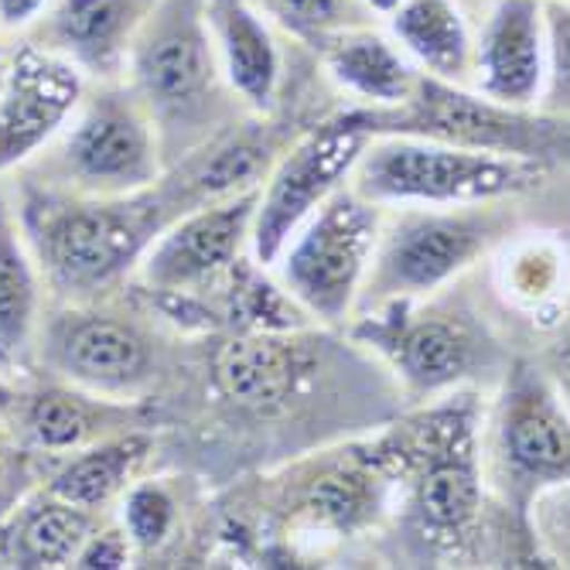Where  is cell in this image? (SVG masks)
I'll use <instances>...</instances> for the list:
<instances>
[{
    "label": "cell",
    "mask_w": 570,
    "mask_h": 570,
    "mask_svg": "<svg viewBox=\"0 0 570 570\" xmlns=\"http://www.w3.org/2000/svg\"><path fill=\"white\" fill-rule=\"evenodd\" d=\"M171 223L165 191L130 195H35L24 226L38 261L62 294H92L120 281Z\"/></svg>",
    "instance_id": "1"
},
{
    "label": "cell",
    "mask_w": 570,
    "mask_h": 570,
    "mask_svg": "<svg viewBox=\"0 0 570 570\" xmlns=\"http://www.w3.org/2000/svg\"><path fill=\"white\" fill-rule=\"evenodd\" d=\"M373 458L383 472L410 479L406 527L424 550L461 553L479 533L482 520V475L475 458V406L444 403L400 438L383 441Z\"/></svg>",
    "instance_id": "2"
},
{
    "label": "cell",
    "mask_w": 570,
    "mask_h": 570,
    "mask_svg": "<svg viewBox=\"0 0 570 570\" xmlns=\"http://www.w3.org/2000/svg\"><path fill=\"white\" fill-rule=\"evenodd\" d=\"M345 127H355L366 137H421L434 144L509 154L540 165L567 161V124L550 117L523 114L495 99L461 92L438 79H417L410 96L396 107L352 110L335 117Z\"/></svg>",
    "instance_id": "3"
},
{
    "label": "cell",
    "mask_w": 570,
    "mask_h": 570,
    "mask_svg": "<svg viewBox=\"0 0 570 570\" xmlns=\"http://www.w3.org/2000/svg\"><path fill=\"white\" fill-rule=\"evenodd\" d=\"M547 165L509 154L469 150L421 137H383L366 144L352 165V191L373 205H472L527 195L543 185Z\"/></svg>",
    "instance_id": "4"
},
{
    "label": "cell",
    "mask_w": 570,
    "mask_h": 570,
    "mask_svg": "<svg viewBox=\"0 0 570 570\" xmlns=\"http://www.w3.org/2000/svg\"><path fill=\"white\" fill-rule=\"evenodd\" d=\"M284 246L287 294L328 325L345 322L380 236V213L352 188H335Z\"/></svg>",
    "instance_id": "5"
},
{
    "label": "cell",
    "mask_w": 570,
    "mask_h": 570,
    "mask_svg": "<svg viewBox=\"0 0 570 570\" xmlns=\"http://www.w3.org/2000/svg\"><path fill=\"white\" fill-rule=\"evenodd\" d=\"M352 338L376 348L413 396H434L475 376L492 358V342L469 315L417 307L413 297H386L362 315Z\"/></svg>",
    "instance_id": "6"
},
{
    "label": "cell",
    "mask_w": 570,
    "mask_h": 570,
    "mask_svg": "<svg viewBox=\"0 0 570 570\" xmlns=\"http://www.w3.org/2000/svg\"><path fill=\"white\" fill-rule=\"evenodd\" d=\"M482 205L489 202H472L451 213H406L376 253L370 294L376 301L431 294L472 267L505 233V216Z\"/></svg>",
    "instance_id": "7"
},
{
    "label": "cell",
    "mask_w": 570,
    "mask_h": 570,
    "mask_svg": "<svg viewBox=\"0 0 570 570\" xmlns=\"http://www.w3.org/2000/svg\"><path fill=\"white\" fill-rule=\"evenodd\" d=\"M366 144L370 137L362 130L328 120L315 134H307L291 154H284L281 165L271 171L267 191H261V198H256L249 229L256 264L267 267L281 261L284 246L301 229V223L335 188H342Z\"/></svg>",
    "instance_id": "8"
},
{
    "label": "cell",
    "mask_w": 570,
    "mask_h": 570,
    "mask_svg": "<svg viewBox=\"0 0 570 570\" xmlns=\"http://www.w3.org/2000/svg\"><path fill=\"white\" fill-rule=\"evenodd\" d=\"M315 338L291 332H233L209 355V380L226 406L253 421H277L311 393Z\"/></svg>",
    "instance_id": "9"
},
{
    "label": "cell",
    "mask_w": 570,
    "mask_h": 570,
    "mask_svg": "<svg viewBox=\"0 0 570 570\" xmlns=\"http://www.w3.org/2000/svg\"><path fill=\"white\" fill-rule=\"evenodd\" d=\"M499 458L505 469V485L520 509L530 505L550 485L570 475V431L567 413L553 386L527 362L512 366L502 403H499Z\"/></svg>",
    "instance_id": "10"
},
{
    "label": "cell",
    "mask_w": 570,
    "mask_h": 570,
    "mask_svg": "<svg viewBox=\"0 0 570 570\" xmlns=\"http://www.w3.org/2000/svg\"><path fill=\"white\" fill-rule=\"evenodd\" d=\"M261 191L249 188L198 209L181 213L147 246L144 281L150 291L198 294L226 277L239 261V249L253 229V213Z\"/></svg>",
    "instance_id": "11"
},
{
    "label": "cell",
    "mask_w": 570,
    "mask_h": 570,
    "mask_svg": "<svg viewBox=\"0 0 570 570\" xmlns=\"http://www.w3.org/2000/svg\"><path fill=\"white\" fill-rule=\"evenodd\" d=\"M62 168L89 195L144 191L161 175L158 137L130 99H99L62 144Z\"/></svg>",
    "instance_id": "12"
},
{
    "label": "cell",
    "mask_w": 570,
    "mask_h": 570,
    "mask_svg": "<svg viewBox=\"0 0 570 570\" xmlns=\"http://www.w3.org/2000/svg\"><path fill=\"white\" fill-rule=\"evenodd\" d=\"M213 76L205 31L198 18L175 0L137 51L140 92L168 137L178 130H195V120L205 114V102L213 96Z\"/></svg>",
    "instance_id": "13"
},
{
    "label": "cell",
    "mask_w": 570,
    "mask_h": 570,
    "mask_svg": "<svg viewBox=\"0 0 570 570\" xmlns=\"http://www.w3.org/2000/svg\"><path fill=\"white\" fill-rule=\"evenodd\" d=\"M48 358L92 393H134L154 376V348L140 328L110 315H66L48 332Z\"/></svg>",
    "instance_id": "14"
},
{
    "label": "cell",
    "mask_w": 570,
    "mask_h": 570,
    "mask_svg": "<svg viewBox=\"0 0 570 570\" xmlns=\"http://www.w3.org/2000/svg\"><path fill=\"white\" fill-rule=\"evenodd\" d=\"M79 72L69 62L21 48L0 89V171L24 158L62 127L79 102Z\"/></svg>",
    "instance_id": "15"
},
{
    "label": "cell",
    "mask_w": 570,
    "mask_h": 570,
    "mask_svg": "<svg viewBox=\"0 0 570 570\" xmlns=\"http://www.w3.org/2000/svg\"><path fill=\"white\" fill-rule=\"evenodd\" d=\"M479 86L505 107H527L543 86L537 0H499L479 45Z\"/></svg>",
    "instance_id": "16"
},
{
    "label": "cell",
    "mask_w": 570,
    "mask_h": 570,
    "mask_svg": "<svg viewBox=\"0 0 570 570\" xmlns=\"http://www.w3.org/2000/svg\"><path fill=\"white\" fill-rule=\"evenodd\" d=\"M130 410L89 400L69 386H41L18 403V424L28 444L41 451H76L99 438L127 431Z\"/></svg>",
    "instance_id": "17"
},
{
    "label": "cell",
    "mask_w": 570,
    "mask_h": 570,
    "mask_svg": "<svg viewBox=\"0 0 570 570\" xmlns=\"http://www.w3.org/2000/svg\"><path fill=\"white\" fill-rule=\"evenodd\" d=\"M14 509V520L0 527V557L11 567H72L79 547L96 530L89 509H79L56 495L31 499Z\"/></svg>",
    "instance_id": "18"
},
{
    "label": "cell",
    "mask_w": 570,
    "mask_h": 570,
    "mask_svg": "<svg viewBox=\"0 0 570 570\" xmlns=\"http://www.w3.org/2000/svg\"><path fill=\"white\" fill-rule=\"evenodd\" d=\"M380 475L386 472L373 454H355L328 464L297 492L294 520L328 533L362 530L380 509Z\"/></svg>",
    "instance_id": "19"
},
{
    "label": "cell",
    "mask_w": 570,
    "mask_h": 570,
    "mask_svg": "<svg viewBox=\"0 0 570 570\" xmlns=\"http://www.w3.org/2000/svg\"><path fill=\"white\" fill-rule=\"evenodd\" d=\"M147 451H150V438L144 431H120L92 444H82L48 479V495L96 512L99 505H107L130 485Z\"/></svg>",
    "instance_id": "20"
},
{
    "label": "cell",
    "mask_w": 570,
    "mask_h": 570,
    "mask_svg": "<svg viewBox=\"0 0 570 570\" xmlns=\"http://www.w3.org/2000/svg\"><path fill=\"white\" fill-rule=\"evenodd\" d=\"M213 24L223 45L229 82L256 110H267L281 79V59L271 31L243 0H213Z\"/></svg>",
    "instance_id": "21"
},
{
    "label": "cell",
    "mask_w": 570,
    "mask_h": 570,
    "mask_svg": "<svg viewBox=\"0 0 570 570\" xmlns=\"http://www.w3.org/2000/svg\"><path fill=\"white\" fill-rule=\"evenodd\" d=\"M267 165H271V147L264 140L233 137L213 154H202L181 185H168L161 191L171 209H178L181 216L188 209H198V205H209V202L256 188Z\"/></svg>",
    "instance_id": "22"
},
{
    "label": "cell",
    "mask_w": 570,
    "mask_h": 570,
    "mask_svg": "<svg viewBox=\"0 0 570 570\" xmlns=\"http://www.w3.org/2000/svg\"><path fill=\"white\" fill-rule=\"evenodd\" d=\"M328 69L345 89L376 107H396L417 82L406 59L380 35H338L328 41Z\"/></svg>",
    "instance_id": "23"
},
{
    "label": "cell",
    "mask_w": 570,
    "mask_h": 570,
    "mask_svg": "<svg viewBox=\"0 0 570 570\" xmlns=\"http://www.w3.org/2000/svg\"><path fill=\"white\" fill-rule=\"evenodd\" d=\"M134 0H59L51 35L82 66L107 69L130 31Z\"/></svg>",
    "instance_id": "24"
},
{
    "label": "cell",
    "mask_w": 570,
    "mask_h": 570,
    "mask_svg": "<svg viewBox=\"0 0 570 570\" xmlns=\"http://www.w3.org/2000/svg\"><path fill=\"white\" fill-rule=\"evenodd\" d=\"M393 31L438 76H461L469 66V31L451 0H400Z\"/></svg>",
    "instance_id": "25"
},
{
    "label": "cell",
    "mask_w": 570,
    "mask_h": 570,
    "mask_svg": "<svg viewBox=\"0 0 570 570\" xmlns=\"http://www.w3.org/2000/svg\"><path fill=\"white\" fill-rule=\"evenodd\" d=\"M38 318V281L14 233L8 205L0 202V358L14 362L31 345Z\"/></svg>",
    "instance_id": "26"
},
{
    "label": "cell",
    "mask_w": 570,
    "mask_h": 570,
    "mask_svg": "<svg viewBox=\"0 0 570 570\" xmlns=\"http://www.w3.org/2000/svg\"><path fill=\"white\" fill-rule=\"evenodd\" d=\"M226 315L223 325H236V332H291L304 328L307 311L274 287L261 271L249 267L246 261H236L226 271Z\"/></svg>",
    "instance_id": "27"
},
{
    "label": "cell",
    "mask_w": 570,
    "mask_h": 570,
    "mask_svg": "<svg viewBox=\"0 0 570 570\" xmlns=\"http://www.w3.org/2000/svg\"><path fill=\"white\" fill-rule=\"evenodd\" d=\"M178 520V502L161 482H140L124 499V533L130 547L154 550L161 547Z\"/></svg>",
    "instance_id": "28"
},
{
    "label": "cell",
    "mask_w": 570,
    "mask_h": 570,
    "mask_svg": "<svg viewBox=\"0 0 570 570\" xmlns=\"http://www.w3.org/2000/svg\"><path fill=\"white\" fill-rule=\"evenodd\" d=\"M267 8L304 38H328L342 24L345 0H267Z\"/></svg>",
    "instance_id": "29"
},
{
    "label": "cell",
    "mask_w": 570,
    "mask_h": 570,
    "mask_svg": "<svg viewBox=\"0 0 570 570\" xmlns=\"http://www.w3.org/2000/svg\"><path fill=\"white\" fill-rule=\"evenodd\" d=\"M130 560V540L124 530H92L86 537V543L79 547L72 567H82V570H92V567H102V570H117V567H127Z\"/></svg>",
    "instance_id": "30"
},
{
    "label": "cell",
    "mask_w": 570,
    "mask_h": 570,
    "mask_svg": "<svg viewBox=\"0 0 570 570\" xmlns=\"http://www.w3.org/2000/svg\"><path fill=\"white\" fill-rule=\"evenodd\" d=\"M24 479H28V464L21 448L14 444L11 431L0 424V515H8L21 492H24Z\"/></svg>",
    "instance_id": "31"
},
{
    "label": "cell",
    "mask_w": 570,
    "mask_h": 570,
    "mask_svg": "<svg viewBox=\"0 0 570 570\" xmlns=\"http://www.w3.org/2000/svg\"><path fill=\"white\" fill-rule=\"evenodd\" d=\"M41 8H45V0H0V21L8 28H18V24H28Z\"/></svg>",
    "instance_id": "32"
},
{
    "label": "cell",
    "mask_w": 570,
    "mask_h": 570,
    "mask_svg": "<svg viewBox=\"0 0 570 570\" xmlns=\"http://www.w3.org/2000/svg\"><path fill=\"white\" fill-rule=\"evenodd\" d=\"M370 4H373L376 11H386V14H390V11L400 8V0H370Z\"/></svg>",
    "instance_id": "33"
},
{
    "label": "cell",
    "mask_w": 570,
    "mask_h": 570,
    "mask_svg": "<svg viewBox=\"0 0 570 570\" xmlns=\"http://www.w3.org/2000/svg\"><path fill=\"white\" fill-rule=\"evenodd\" d=\"M4 82H8V62L0 59V89H4Z\"/></svg>",
    "instance_id": "34"
},
{
    "label": "cell",
    "mask_w": 570,
    "mask_h": 570,
    "mask_svg": "<svg viewBox=\"0 0 570 570\" xmlns=\"http://www.w3.org/2000/svg\"><path fill=\"white\" fill-rule=\"evenodd\" d=\"M11 400H14V396H11V393H8V390H4V386H0V406H8V403H11Z\"/></svg>",
    "instance_id": "35"
}]
</instances>
